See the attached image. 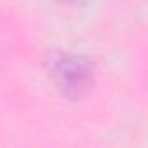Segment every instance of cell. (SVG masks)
Wrapping results in <instances>:
<instances>
[{
	"instance_id": "6da1fadb",
	"label": "cell",
	"mask_w": 148,
	"mask_h": 148,
	"mask_svg": "<svg viewBox=\"0 0 148 148\" xmlns=\"http://www.w3.org/2000/svg\"><path fill=\"white\" fill-rule=\"evenodd\" d=\"M45 68L54 86L68 98H79L94 82V64L80 54L56 51L47 56Z\"/></svg>"
}]
</instances>
